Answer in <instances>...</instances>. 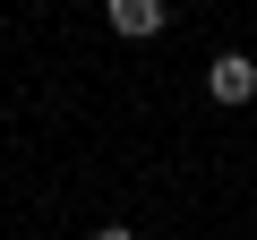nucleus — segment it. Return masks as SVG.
Masks as SVG:
<instances>
[{"mask_svg": "<svg viewBox=\"0 0 257 240\" xmlns=\"http://www.w3.org/2000/svg\"><path fill=\"white\" fill-rule=\"evenodd\" d=\"M206 94H214V103H257V60H248V52H214Z\"/></svg>", "mask_w": 257, "mask_h": 240, "instance_id": "nucleus-1", "label": "nucleus"}, {"mask_svg": "<svg viewBox=\"0 0 257 240\" xmlns=\"http://www.w3.org/2000/svg\"><path fill=\"white\" fill-rule=\"evenodd\" d=\"M111 35H163V0H111Z\"/></svg>", "mask_w": 257, "mask_h": 240, "instance_id": "nucleus-2", "label": "nucleus"}, {"mask_svg": "<svg viewBox=\"0 0 257 240\" xmlns=\"http://www.w3.org/2000/svg\"><path fill=\"white\" fill-rule=\"evenodd\" d=\"M94 240H138V231H128V223H103V231H94Z\"/></svg>", "mask_w": 257, "mask_h": 240, "instance_id": "nucleus-3", "label": "nucleus"}]
</instances>
